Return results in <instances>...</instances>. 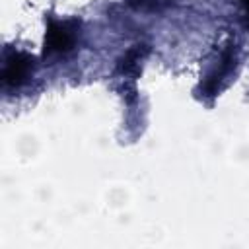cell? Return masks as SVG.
<instances>
[{
  "mask_svg": "<svg viewBox=\"0 0 249 249\" xmlns=\"http://www.w3.org/2000/svg\"><path fill=\"white\" fill-rule=\"evenodd\" d=\"M31 68H33V58L27 53L14 51L12 54L6 56L4 70H2V82L6 86L18 88V86H21L27 80Z\"/></svg>",
  "mask_w": 249,
  "mask_h": 249,
  "instance_id": "obj_2",
  "label": "cell"
},
{
  "mask_svg": "<svg viewBox=\"0 0 249 249\" xmlns=\"http://www.w3.org/2000/svg\"><path fill=\"white\" fill-rule=\"evenodd\" d=\"M243 4H245V8H247V12H249V0H243Z\"/></svg>",
  "mask_w": 249,
  "mask_h": 249,
  "instance_id": "obj_3",
  "label": "cell"
},
{
  "mask_svg": "<svg viewBox=\"0 0 249 249\" xmlns=\"http://www.w3.org/2000/svg\"><path fill=\"white\" fill-rule=\"evenodd\" d=\"M76 41L74 21H51L45 35V56L54 53H66Z\"/></svg>",
  "mask_w": 249,
  "mask_h": 249,
  "instance_id": "obj_1",
  "label": "cell"
}]
</instances>
